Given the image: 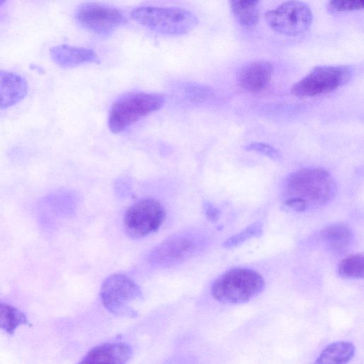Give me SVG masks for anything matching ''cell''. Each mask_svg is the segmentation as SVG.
<instances>
[{"label":"cell","instance_id":"ffe728a7","mask_svg":"<svg viewBox=\"0 0 364 364\" xmlns=\"http://www.w3.org/2000/svg\"><path fill=\"white\" fill-rule=\"evenodd\" d=\"M262 234V225L260 222H254L237 234L228 238L223 243L225 248H232L240 245L252 237H258Z\"/></svg>","mask_w":364,"mask_h":364},{"label":"cell","instance_id":"52a82bcc","mask_svg":"<svg viewBox=\"0 0 364 364\" xmlns=\"http://www.w3.org/2000/svg\"><path fill=\"white\" fill-rule=\"evenodd\" d=\"M267 25L275 32L295 36L306 32L311 23L313 15L310 8L303 1L289 0L264 15Z\"/></svg>","mask_w":364,"mask_h":364},{"label":"cell","instance_id":"8fae6325","mask_svg":"<svg viewBox=\"0 0 364 364\" xmlns=\"http://www.w3.org/2000/svg\"><path fill=\"white\" fill-rule=\"evenodd\" d=\"M273 73L272 65L265 60H256L244 65L237 75L239 85L244 90L257 92L269 84Z\"/></svg>","mask_w":364,"mask_h":364},{"label":"cell","instance_id":"7a4b0ae2","mask_svg":"<svg viewBox=\"0 0 364 364\" xmlns=\"http://www.w3.org/2000/svg\"><path fill=\"white\" fill-rule=\"evenodd\" d=\"M264 288V281L257 271L243 267L230 269L213 283L212 296L220 302L231 304L245 303Z\"/></svg>","mask_w":364,"mask_h":364},{"label":"cell","instance_id":"9a60e30c","mask_svg":"<svg viewBox=\"0 0 364 364\" xmlns=\"http://www.w3.org/2000/svg\"><path fill=\"white\" fill-rule=\"evenodd\" d=\"M321 237L326 242L330 250L339 252L349 245L352 239V232L346 224L333 223L322 230Z\"/></svg>","mask_w":364,"mask_h":364},{"label":"cell","instance_id":"9c48e42d","mask_svg":"<svg viewBox=\"0 0 364 364\" xmlns=\"http://www.w3.org/2000/svg\"><path fill=\"white\" fill-rule=\"evenodd\" d=\"M199 245L196 234L187 231L177 233L155 247L149 255V262L159 267L176 265L194 255Z\"/></svg>","mask_w":364,"mask_h":364},{"label":"cell","instance_id":"6da1fadb","mask_svg":"<svg viewBox=\"0 0 364 364\" xmlns=\"http://www.w3.org/2000/svg\"><path fill=\"white\" fill-rule=\"evenodd\" d=\"M284 205L295 212L318 208L335 196L336 184L321 168H304L289 174L282 184Z\"/></svg>","mask_w":364,"mask_h":364},{"label":"cell","instance_id":"e0dca14e","mask_svg":"<svg viewBox=\"0 0 364 364\" xmlns=\"http://www.w3.org/2000/svg\"><path fill=\"white\" fill-rule=\"evenodd\" d=\"M233 15L245 28L254 27L259 20L260 0H229Z\"/></svg>","mask_w":364,"mask_h":364},{"label":"cell","instance_id":"7c38bea8","mask_svg":"<svg viewBox=\"0 0 364 364\" xmlns=\"http://www.w3.org/2000/svg\"><path fill=\"white\" fill-rule=\"evenodd\" d=\"M28 90V82L21 75L0 70V109L19 103L26 97Z\"/></svg>","mask_w":364,"mask_h":364},{"label":"cell","instance_id":"d4e9b609","mask_svg":"<svg viewBox=\"0 0 364 364\" xmlns=\"http://www.w3.org/2000/svg\"><path fill=\"white\" fill-rule=\"evenodd\" d=\"M6 0H0V6L2 5Z\"/></svg>","mask_w":364,"mask_h":364},{"label":"cell","instance_id":"44dd1931","mask_svg":"<svg viewBox=\"0 0 364 364\" xmlns=\"http://www.w3.org/2000/svg\"><path fill=\"white\" fill-rule=\"evenodd\" d=\"M364 0H329L328 10L334 14L361 10Z\"/></svg>","mask_w":364,"mask_h":364},{"label":"cell","instance_id":"3957f363","mask_svg":"<svg viewBox=\"0 0 364 364\" xmlns=\"http://www.w3.org/2000/svg\"><path fill=\"white\" fill-rule=\"evenodd\" d=\"M131 16L144 27L170 36L187 34L198 24L195 14L176 7L141 6L134 9Z\"/></svg>","mask_w":364,"mask_h":364},{"label":"cell","instance_id":"ba28073f","mask_svg":"<svg viewBox=\"0 0 364 364\" xmlns=\"http://www.w3.org/2000/svg\"><path fill=\"white\" fill-rule=\"evenodd\" d=\"M166 211L162 204L151 198L130 205L124 216V228L132 238H141L156 232L163 223Z\"/></svg>","mask_w":364,"mask_h":364},{"label":"cell","instance_id":"8992f818","mask_svg":"<svg viewBox=\"0 0 364 364\" xmlns=\"http://www.w3.org/2000/svg\"><path fill=\"white\" fill-rule=\"evenodd\" d=\"M353 69L348 65H321L313 68L291 87L296 97H313L331 92L346 84Z\"/></svg>","mask_w":364,"mask_h":364},{"label":"cell","instance_id":"cb8c5ba5","mask_svg":"<svg viewBox=\"0 0 364 364\" xmlns=\"http://www.w3.org/2000/svg\"><path fill=\"white\" fill-rule=\"evenodd\" d=\"M203 207L205 215L209 220L216 222L219 219L220 211L212 203L208 201H205Z\"/></svg>","mask_w":364,"mask_h":364},{"label":"cell","instance_id":"4fadbf2b","mask_svg":"<svg viewBox=\"0 0 364 364\" xmlns=\"http://www.w3.org/2000/svg\"><path fill=\"white\" fill-rule=\"evenodd\" d=\"M132 350L124 343L113 342L101 344L92 348L80 363H125L131 358Z\"/></svg>","mask_w":364,"mask_h":364},{"label":"cell","instance_id":"30bf717a","mask_svg":"<svg viewBox=\"0 0 364 364\" xmlns=\"http://www.w3.org/2000/svg\"><path fill=\"white\" fill-rule=\"evenodd\" d=\"M76 19L82 26L98 35L109 34L126 22L124 16L118 9L93 2L80 6Z\"/></svg>","mask_w":364,"mask_h":364},{"label":"cell","instance_id":"ac0fdd59","mask_svg":"<svg viewBox=\"0 0 364 364\" xmlns=\"http://www.w3.org/2000/svg\"><path fill=\"white\" fill-rule=\"evenodd\" d=\"M21 325L31 326L26 315L15 306L0 302V328L13 335Z\"/></svg>","mask_w":364,"mask_h":364},{"label":"cell","instance_id":"7402d4cb","mask_svg":"<svg viewBox=\"0 0 364 364\" xmlns=\"http://www.w3.org/2000/svg\"><path fill=\"white\" fill-rule=\"evenodd\" d=\"M244 148L245 150L255 151L263 154L274 161H280L282 159V154L279 150L269 144L260 142H253L247 144Z\"/></svg>","mask_w":364,"mask_h":364},{"label":"cell","instance_id":"277c9868","mask_svg":"<svg viewBox=\"0 0 364 364\" xmlns=\"http://www.w3.org/2000/svg\"><path fill=\"white\" fill-rule=\"evenodd\" d=\"M159 93L132 92L127 94L112 105L108 125L113 133H119L146 115L159 110L165 103Z\"/></svg>","mask_w":364,"mask_h":364},{"label":"cell","instance_id":"2e32d148","mask_svg":"<svg viewBox=\"0 0 364 364\" xmlns=\"http://www.w3.org/2000/svg\"><path fill=\"white\" fill-rule=\"evenodd\" d=\"M354 345L348 341H338L328 345L316 360V363L343 364L349 362L354 356Z\"/></svg>","mask_w":364,"mask_h":364},{"label":"cell","instance_id":"5bb4252c","mask_svg":"<svg viewBox=\"0 0 364 364\" xmlns=\"http://www.w3.org/2000/svg\"><path fill=\"white\" fill-rule=\"evenodd\" d=\"M53 60L60 67L71 68L90 63H99L96 53L89 48L60 45L50 49Z\"/></svg>","mask_w":364,"mask_h":364},{"label":"cell","instance_id":"d6986e66","mask_svg":"<svg viewBox=\"0 0 364 364\" xmlns=\"http://www.w3.org/2000/svg\"><path fill=\"white\" fill-rule=\"evenodd\" d=\"M363 254H355L342 259L338 265V274L343 278L362 279L364 276Z\"/></svg>","mask_w":364,"mask_h":364},{"label":"cell","instance_id":"5b68a950","mask_svg":"<svg viewBox=\"0 0 364 364\" xmlns=\"http://www.w3.org/2000/svg\"><path fill=\"white\" fill-rule=\"evenodd\" d=\"M100 295L102 304L109 312L129 318L137 316L136 306L143 296L139 287L121 274L107 277L102 283Z\"/></svg>","mask_w":364,"mask_h":364},{"label":"cell","instance_id":"603a6c76","mask_svg":"<svg viewBox=\"0 0 364 364\" xmlns=\"http://www.w3.org/2000/svg\"><path fill=\"white\" fill-rule=\"evenodd\" d=\"M186 90L188 95L194 100H203L213 95L210 88L202 85H189Z\"/></svg>","mask_w":364,"mask_h":364}]
</instances>
